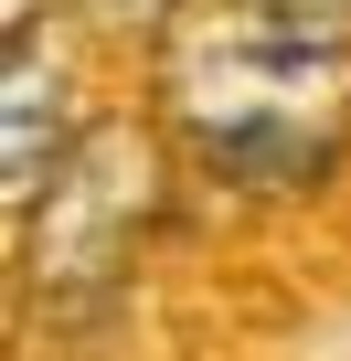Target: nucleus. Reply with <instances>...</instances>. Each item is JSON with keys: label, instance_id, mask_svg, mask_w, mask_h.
<instances>
[{"label": "nucleus", "instance_id": "nucleus-1", "mask_svg": "<svg viewBox=\"0 0 351 361\" xmlns=\"http://www.w3.org/2000/svg\"><path fill=\"white\" fill-rule=\"evenodd\" d=\"M160 138L224 192H319L351 149V43L298 32L256 0L170 22Z\"/></svg>", "mask_w": 351, "mask_h": 361}, {"label": "nucleus", "instance_id": "nucleus-2", "mask_svg": "<svg viewBox=\"0 0 351 361\" xmlns=\"http://www.w3.org/2000/svg\"><path fill=\"white\" fill-rule=\"evenodd\" d=\"M149 192H160L149 138H138V128H85V149L64 159V180L22 213V224H32V245H22L32 298H75V287L96 298V287H117L128 234L149 224Z\"/></svg>", "mask_w": 351, "mask_h": 361}, {"label": "nucleus", "instance_id": "nucleus-3", "mask_svg": "<svg viewBox=\"0 0 351 361\" xmlns=\"http://www.w3.org/2000/svg\"><path fill=\"white\" fill-rule=\"evenodd\" d=\"M85 149V106H64V54L43 0H11V64H0V159H11V202L32 213L54 170Z\"/></svg>", "mask_w": 351, "mask_h": 361}, {"label": "nucleus", "instance_id": "nucleus-4", "mask_svg": "<svg viewBox=\"0 0 351 361\" xmlns=\"http://www.w3.org/2000/svg\"><path fill=\"white\" fill-rule=\"evenodd\" d=\"M256 11H277V22H298V32H330V43H351V0H256Z\"/></svg>", "mask_w": 351, "mask_h": 361}]
</instances>
